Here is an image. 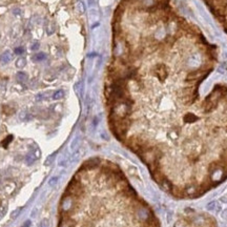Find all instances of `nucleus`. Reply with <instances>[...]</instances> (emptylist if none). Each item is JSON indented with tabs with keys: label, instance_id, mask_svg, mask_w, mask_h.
I'll return each instance as SVG.
<instances>
[{
	"label": "nucleus",
	"instance_id": "1",
	"mask_svg": "<svg viewBox=\"0 0 227 227\" xmlns=\"http://www.w3.org/2000/svg\"><path fill=\"white\" fill-rule=\"evenodd\" d=\"M104 84L113 135L180 200L227 180V83L219 47L172 0H121Z\"/></svg>",
	"mask_w": 227,
	"mask_h": 227
},
{
	"label": "nucleus",
	"instance_id": "2",
	"mask_svg": "<svg viewBox=\"0 0 227 227\" xmlns=\"http://www.w3.org/2000/svg\"><path fill=\"white\" fill-rule=\"evenodd\" d=\"M202 1L227 35V0H202Z\"/></svg>",
	"mask_w": 227,
	"mask_h": 227
},
{
	"label": "nucleus",
	"instance_id": "3",
	"mask_svg": "<svg viewBox=\"0 0 227 227\" xmlns=\"http://www.w3.org/2000/svg\"><path fill=\"white\" fill-rule=\"evenodd\" d=\"M11 60H12V55L10 52H4V53L1 55V57H0V61H1V63H3V64H7V63H9Z\"/></svg>",
	"mask_w": 227,
	"mask_h": 227
},
{
	"label": "nucleus",
	"instance_id": "4",
	"mask_svg": "<svg viewBox=\"0 0 227 227\" xmlns=\"http://www.w3.org/2000/svg\"><path fill=\"white\" fill-rule=\"evenodd\" d=\"M17 80L19 81V82H25V81L27 80V74L22 73V71H19V73L17 74Z\"/></svg>",
	"mask_w": 227,
	"mask_h": 227
},
{
	"label": "nucleus",
	"instance_id": "5",
	"mask_svg": "<svg viewBox=\"0 0 227 227\" xmlns=\"http://www.w3.org/2000/svg\"><path fill=\"white\" fill-rule=\"evenodd\" d=\"M63 96H64V91H57L55 94H54L53 98L55 99V100H58V99L63 98Z\"/></svg>",
	"mask_w": 227,
	"mask_h": 227
},
{
	"label": "nucleus",
	"instance_id": "6",
	"mask_svg": "<svg viewBox=\"0 0 227 227\" xmlns=\"http://www.w3.org/2000/svg\"><path fill=\"white\" fill-rule=\"evenodd\" d=\"M45 58H46V55H45L44 53H40V54H37V55L34 57V60H36V61H42V60H44Z\"/></svg>",
	"mask_w": 227,
	"mask_h": 227
},
{
	"label": "nucleus",
	"instance_id": "7",
	"mask_svg": "<svg viewBox=\"0 0 227 227\" xmlns=\"http://www.w3.org/2000/svg\"><path fill=\"white\" fill-rule=\"evenodd\" d=\"M16 64H17V66H18V67H22V66H24V64H25V60H24V59H23V58H20V59H19V60L17 61V63H16Z\"/></svg>",
	"mask_w": 227,
	"mask_h": 227
},
{
	"label": "nucleus",
	"instance_id": "8",
	"mask_svg": "<svg viewBox=\"0 0 227 227\" xmlns=\"http://www.w3.org/2000/svg\"><path fill=\"white\" fill-rule=\"evenodd\" d=\"M12 139H13V136H9V137H7V139H5V140L2 142V145H3V146H4V147L7 146V144H9L10 142H11Z\"/></svg>",
	"mask_w": 227,
	"mask_h": 227
},
{
	"label": "nucleus",
	"instance_id": "9",
	"mask_svg": "<svg viewBox=\"0 0 227 227\" xmlns=\"http://www.w3.org/2000/svg\"><path fill=\"white\" fill-rule=\"evenodd\" d=\"M22 53H23L22 47H17V49H15V54H17V55H21Z\"/></svg>",
	"mask_w": 227,
	"mask_h": 227
},
{
	"label": "nucleus",
	"instance_id": "10",
	"mask_svg": "<svg viewBox=\"0 0 227 227\" xmlns=\"http://www.w3.org/2000/svg\"><path fill=\"white\" fill-rule=\"evenodd\" d=\"M4 214H5V208H1V209H0V219L2 218Z\"/></svg>",
	"mask_w": 227,
	"mask_h": 227
},
{
	"label": "nucleus",
	"instance_id": "11",
	"mask_svg": "<svg viewBox=\"0 0 227 227\" xmlns=\"http://www.w3.org/2000/svg\"><path fill=\"white\" fill-rule=\"evenodd\" d=\"M38 46H39V44H38V43H36L35 45H33V47H32V49H37Z\"/></svg>",
	"mask_w": 227,
	"mask_h": 227
}]
</instances>
